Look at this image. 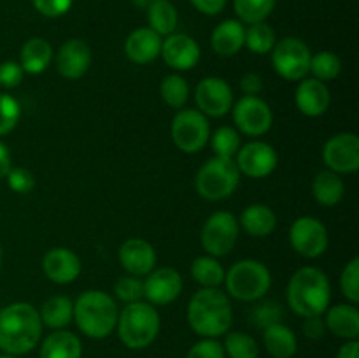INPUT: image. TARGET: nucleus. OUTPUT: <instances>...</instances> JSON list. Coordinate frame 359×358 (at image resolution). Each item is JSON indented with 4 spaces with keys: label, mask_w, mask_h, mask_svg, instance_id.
<instances>
[{
    "label": "nucleus",
    "mask_w": 359,
    "mask_h": 358,
    "mask_svg": "<svg viewBox=\"0 0 359 358\" xmlns=\"http://www.w3.org/2000/svg\"><path fill=\"white\" fill-rule=\"evenodd\" d=\"M144 283V297L153 305L172 304L182 291V277L172 267L151 270Z\"/></svg>",
    "instance_id": "obj_16"
},
{
    "label": "nucleus",
    "mask_w": 359,
    "mask_h": 358,
    "mask_svg": "<svg viewBox=\"0 0 359 358\" xmlns=\"http://www.w3.org/2000/svg\"><path fill=\"white\" fill-rule=\"evenodd\" d=\"M11 168H13V161H11L9 147L0 140V179L6 178Z\"/></svg>",
    "instance_id": "obj_50"
},
{
    "label": "nucleus",
    "mask_w": 359,
    "mask_h": 358,
    "mask_svg": "<svg viewBox=\"0 0 359 358\" xmlns=\"http://www.w3.org/2000/svg\"><path fill=\"white\" fill-rule=\"evenodd\" d=\"M0 269H2V248H0Z\"/></svg>",
    "instance_id": "obj_54"
},
{
    "label": "nucleus",
    "mask_w": 359,
    "mask_h": 358,
    "mask_svg": "<svg viewBox=\"0 0 359 358\" xmlns=\"http://www.w3.org/2000/svg\"><path fill=\"white\" fill-rule=\"evenodd\" d=\"M340 290L344 297L356 305L359 302V258H353L342 270L340 276Z\"/></svg>",
    "instance_id": "obj_41"
},
{
    "label": "nucleus",
    "mask_w": 359,
    "mask_h": 358,
    "mask_svg": "<svg viewBox=\"0 0 359 358\" xmlns=\"http://www.w3.org/2000/svg\"><path fill=\"white\" fill-rule=\"evenodd\" d=\"M238 234H241V225L237 218L228 211H217L203 223L200 242L210 256L217 258L228 255L235 248Z\"/></svg>",
    "instance_id": "obj_9"
},
{
    "label": "nucleus",
    "mask_w": 359,
    "mask_h": 358,
    "mask_svg": "<svg viewBox=\"0 0 359 358\" xmlns=\"http://www.w3.org/2000/svg\"><path fill=\"white\" fill-rule=\"evenodd\" d=\"M41 358H81L83 343L69 330H55L41 344Z\"/></svg>",
    "instance_id": "obj_25"
},
{
    "label": "nucleus",
    "mask_w": 359,
    "mask_h": 358,
    "mask_svg": "<svg viewBox=\"0 0 359 358\" xmlns=\"http://www.w3.org/2000/svg\"><path fill=\"white\" fill-rule=\"evenodd\" d=\"M304 336L311 340H321L326 333V325L325 319L321 316H311V318H305L304 326Z\"/></svg>",
    "instance_id": "obj_47"
},
{
    "label": "nucleus",
    "mask_w": 359,
    "mask_h": 358,
    "mask_svg": "<svg viewBox=\"0 0 359 358\" xmlns=\"http://www.w3.org/2000/svg\"><path fill=\"white\" fill-rule=\"evenodd\" d=\"M195 102L202 114L219 118L233 107V91L221 77H205L196 84Z\"/></svg>",
    "instance_id": "obj_14"
},
{
    "label": "nucleus",
    "mask_w": 359,
    "mask_h": 358,
    "mask_svg": "<svg viewBox=\"0 0 359 358\" xmlns=\"http://www.w3.org/2000/svg\"><path fill=\"white\" fill-rule=\"evenodd\" d=\"M344 192H346V186H344L342 178L332 171L319 172L312 181L314 199L325 207L337 206L344 199Z\"/></svg>",
    "instance_id": "obj_30"
},
{
    "label": "nucleus",
    "mask_w": 359,
    "mask_h": 358,
    "mask_svg": "<svg viewBox=\"0 0 359 358\" xmlns=\"http://www.w3.org/2000/svg\"><path fill=\"white\" fill-rule=\"evenodd\" d=\"M53 60V46L46 39H28L20 53V65L23 72L42 74Z\"/></svg>",
    "instance_id": "obj_27"
},
{
    "label": "nucleus",
    "mask_w": 359,
    "mask_h": 358,
    "mask_svg": "<svg viewBox=\"0 0 359 358\" xmlns=\"http://www.w3.org/2000/svg\"><path fill=\"white\" fill-rule=\"evenodd\" d=\"M42 321L28 302H14L0 309V351L13 357L27 354L39 344Z\"/></svg>",
    "instance_id": "obj_1"
},
{
    "label": "nucleus",
    "mask_w": 359,
    "mask_h": 358,
    "mask_svg": "<svg viewBox=\"0 0 359 358\" xmlns=\"http://www.w3.org/2000/svg\"><path fill=\"white\" fill-rule=\"evenodd\" d=\"M20 116L21 107L16 98L7 93H0V137L16 128Z\"/></svg>",
    "instance_id": "obj_40"
},
{
    "label": "nucleus",
    "mask_w": 359,
    "mask_h": 358,
    "mask_svg": "<svg viewBox=\"0 0 359 358\" xmlns=\"http://www.w3.org/2000/svg\"><path fill=\"white\" fill-rule=\"evenodd\" d=\"M114 293L119 300L132 304L144 298V283L137 276L119 277L114 284Z\"/></svg>",
    "instance_id": "obj_42"
},
{
    "label": "nucleus",
    "mask_w": 359,
    "mask_h": 358,
    "mask_svg": "<svg viewBox=\"0 0 359 358\" xmlns=\"http://www.w3.org/2000/svg\"><path fill=\"white\" fill-rule=\"evenodd\" d=\"M235 126L249 137H259L272 126L273 114L270 105L259 97H242L233 107Z\"/></svg>",
    "instance_id": "obj_13"
},
{
    "label": "nucleus",
    "mask_w": 359,
    "mask_h": 358,
    "mask_svg": "<svg viewBox=\"0 0 359 358\" xmlns=\"http://www.w3.org/2000/svg\"><path fill=\"white\" fill-rule=\"evenodd\" d=\"M0 358H18V357H13V354H6V353H2V354H0Z\"/></svg>",
    "instance_id": "obj_53"
},
{
    "label": "nucleus",
    "mask_w": 359,
    "mask_h": 358,
    "mask_svg": "<svg viewBox=\"0 0 359 358\" xmlns=\"http://www.w3.org/2000/svg\"><path fill=\"white\" fill-rule=\"evenodd\" d=\"M161 319L156 307L149 302H132L125 305L118 316V330L119 340L130 350H144L160 333Z\"/></svg>",
    "instance_id": "obj_5"
},
{
    "label": "nucleus",
    "mask_w": 359,
    "mask_h": 358,
    "mask_svg": "<svg viewBox=\"0 0 359 358\" xmlns=\"http://www.w3.org/2000/svg\"><path fill=\"white\" fill-rule=\"evenodd\" d=\"M238 225L252 237H266L276 230L277 216L265 204H252L242 211Z\"/></svg>",
    "instance_id": "obj_26"
},
{
    "label": "nucleus",
    "mask_w": 359,
    "mask_h": 358,
    "mask_svg": "<svg viewBox=\"0 0 359 358\" xmlns=\"http://www.w3.org/2000/svg\"><path fill=\"white\" fill-rule=\"evenodd\" d=\"M235 157H237L235 164H237L241 174H245L252 179H262L270 175L276 171L277 161H279L273 146H270L269 142H263V140L248 142L237 151Z\"/></svg>",
    "instance_id": "obj_15"
},
{
    "label": "nucleus",
    "mask_w": 359,
    "mask_h": 358,
    "mask_svg": "<svg viewBox=\"0 0 359 358\" xmlns=\"http://www.w3.org/2000/svg\"><path fill=\"white\" fill-rule=\"evenodd\" d=\"M263 344L273 358H291L298 350L297 336L283 323H276L263 330Z\"/></svg>",
    "instance_id": "obj_28"
},
{
    "label": "nucleus",
    "mask_w": 359,
    "mask_h": 358,
    "mask_svg": "<svg viewBox=\"0 0 359 358\" xmlns=\"http://www.w3.org/2000/svg\"><path fill=\"white\" fill-rule=\"evenodd\" d=\"M326 330L346 340H358L359 311L354 304H339L328 307L325 312Z\"/></svg>",
    "instance_id": "obj_23"
},
{
    "label": "nucleus",
    "mask_w": 359,
    "mask_h": 358,
    "mask_svg": "<svg viewBox=\"0 0 359 358\" xmlns=\"http://www.w3.org/2000/svg\"><path fill=\"white\" fill-rule=\"evenodd\" d=\"M149 28L158 35H170L177 28V9L168 0H154L147 7Z\"/></svg>",
    "instance_id": "obj_31"
},
{
    "label": "nucleus",
    "mask_w": 359,
    "mask_h": 358,
    "mask_svg": "<svg viewBox=\"0 0 359 358\" xmlns=\"http://www.w3.org/2000/svg\"><path fill=\"white\" fill-rule=\"evenodd\" d=\"M210 139V146L216 157L223 158H233L237 151L241 150V135L231 126H221L212 133Z\"/></svg>",
    "instance_id": "obj_38"
},
{
    "label": "nucleus",
    "mask_w": 359,
    "mask_h": 358,
    "mask_svg": "<svg viewBox=\"0 0 359 358\" xmlns=\"http://www.w3.org/2000/svg\"><path fill=\"white\" fill-rule=\"evenodd\" d=\"M272 65L280 77L287 81H302L311 67V49L297 37H286L276 42L272 51Z\"/></svg>",
    "instance_id": "obj_10"
},
{
    "label": "nucleus",
    "mask_w": 359,
    "mask_h": 358,
    "mask_svg": "<svg viewBox=\"0 0 359 358\" xmlns=\"http://www.w3.org/2000/svg\"><path fill=\"white\" fill-rule=\"evenodd\" d=\"M34 7L46 18H60L72 7L74 0H32Z\"/></svg>",
    "instance_id": "obj_46"
},
{
    "label": "nucleus",
    "mask_w": 359,
    "mask_h": 358,
    "mask_svg": "<svg viewBox=\"0 0 359 358\" xmlns=\"http://www.w3.org/2000/svg\"><path fill=\"white\" fill-rule=\"evenodd\" d=\"M309 72H312V76L319 81H332L335 77H339V74L342 72V62H340L339 56L332 51H321L318 55L311 56V67H309Z\"/></svg>",
    "instance_id": "obj_37"
},
{
    "label": "nucleus",
    "mask_w": 359,
    "mask_h": 358,
    "mask_svg": "<svg viewBox=\"0 0 359 358\" xmlns=\"http://www.w3.org/2000/svg\"><path fill=\"white\" fill-rule=\"evenodd\" d=\"M332 288L326 274L318 267H302L287 284V302L302 318L323 316L330 307Z\"/></svg>",
    "instance_id": "obj_3"
},
{
    "label": "nucleus",
    "mask_w": 359,
    "mask_h": 358,
    "mask_svg": "<svg viewBox=\"0 0 359 358\" xmlns=\"http://www.w3.org/2000/svg\"><path fill=\"white\" fill-rule=\"evenodd\" d=\"M6 178L9 183V188L16 193H28L35 186V178L32 175V172L23 167H13Z\"/></svg>",
    "instance_id": "obj_44"
},
{
    "label": "nucleus",
    "mask_w": 359,
    "mask_h": 358,
    "mask_svg": "<svg viewBox=\"0 0 359 358\" xmlns=\"http://www.w3.org/2000/svg\"><path fill=\"white\" fill-rule=\"evenodd\" d=\"M224 269L214 256H198L191 263V277L203 288H219L224 283Z\"/></svg>",
    "instance_id": "obj_32"
},
{
    "label": "nucleus",
    "mask_w": 359,
    "mask_h": 358,
    "mask_svg": "<svg viewBox=\"0 0 359 358\" xmlns=\"http://www.w3.org/2000/svg\"><path fill=\"white\" fill-rule=\"evenodd\" d=\"M39 316H41L42 326L63 330L74 319V302L65 295H55L42 304Z\"/></svg>",
    "instance_id": "obj_29"
},
{
    "label": "nucleus",
    "mask_w": 359,
    "mask_h": 358,
    "mask_svg": "<svg viewBox=\"0 0 359 358\" xmlns=\"http://www.w3.org/2000/svg\"><path fill=\"white\" fill-rule=\"evenodd\" d=\"M241 88L244 91L245 97H258L263 90V79L262 76L255 72H248L242 76L241 79Z\"/></svg>",
    "instance_id": "obj_48"
},
{
    "label": "nucleus",
    "mask_w": 359,
    "mask_h": 358,
    "mask_svg": "<svg viewBox=\"0 0 359 358\" xmlns=\"http://www.w3.org/2000/svg\"><path fill=\"white\" fill-rule=\"evenodd\" d=\"M323 160L335 174L356 172L359 168V137L351 132L333 135L323 147Z\"/></svg>",
    "instance_id": "obj_12"
},
{
    "label": "nucleus",
    "mask_w": 359,
    "mask_h": 358,
    "mask_svg": "<svg viewBox=\"0 0 359 358\" xmlns=\"http://www.w3.org/2000/svg\"><path fill=\"white\" fill-rule=\"evenodd\" d=\"M170 135L182 153H198L209 142V121L198 109H181L172 119Z\"/></svg>",
    "instance_id": "obj_8"
},
{
    "label": "nucleus",
    "mask_w": 359,
    "mask_h": 358,
    "mask_svg": "<svg viewBox=\"0 0 359 358\" xmlns=\"http://www.w3.org/2000/svg\"><path fill=\"white\" fill-rule=\"evenodd\" d=\"M91 65V49L83 39H70L56 53V69L67 79H79Z\"/></svg>",
    "instance_id": "obj_18"
},
{
    "label": "nucleus",
    "mask_w": 359,
    "mask_h": 358,
    "mask_svg": "<svg viewBox=\"0 0 359 358\" xmlns=\"http://www.w3.org/2000/svg\"><path fill=\"white\" fill-rule=\"evenodd\" d=\"M226 339H224V354L228 358H258L259 357V346L255 340V337H251L245 332H228L224 333Z\"/></svg>",
    "instance_id": "obj_35"
},
{
    "label": "nucleus",
    "mask_w": 359,
    "mask_h": 358,
    "mask_svg": "<svg viewBox=\"0 0 359 358\" xmlns=\"http://www.w3.org/2000/svg\"><path fill=\"white\" fill-rule=\"evenodd\" d=\"M294 102H297V107L300 109L302 114L316 118V116H321L328 111L332 95H330L328 86L323 81L309 77V79H302L298 84Z\"/></svg>",
    "instance_id": "obj_21"
},
{
    "label": "nucleus",
    "mask_w": 359,
    "mask_h": 358,
    "mask_svg": "<svg viewBox=\"0 0 359 358\" xmlns=\"http://www.w3.org/2000/svg\"><path fill=\"white\" fill-rule=\"evenodd\" d=\"M188 323L195 333L205 339H217L230 332L233 309L230 297L219 288H202L188 304Z\"/></svg>",
    "instance_id": "obj_2"
},
{
    "label": "nucleus",
    "mask_w": 359,
    "mask_h": 358,
    "mask_svg": "<svg viewBox=\"0 0 359 358\" xmlns=\"http://www.w3.org/2000/svg\"><path fill=\"white\" fill-rule=\"evenodd\" d=\"M161 42H163L161 41V35L151 30L149 27L137 28V30H133L128 35V39L125 42L126 56L133 63H139V65L149 63L160 56Z\"/></svg>",
    "instance_id": "obj_22"
},
{
    "label": "nucleus",
    "mask_w": 359,
    "mask_h": 358,
    "mask_svg": "<svg viewBox=\"0 0 359 358\" xmlns=\"http://www.w3.org/2000/svg\"><path fill=\"white\" fill-rule=\"evenodd\" d=\"M244 46H248L256 55H266L276 46V30L265 21L249 25V28L245 30Z\"/></svg>",
    "instance_id": "obj_33"
},
{
    "label": "nucleus",
    "mask_w": 359,
    "mask_h": 358,
    "mask_svg": "<svg viewBox=\"0 0 359 358\" xmlns=\"http://www.w3.org/2000/svg\"><path fill=\"white\" fill-rule=\"evenodd\" d=\"M161 56L170 69L177 72L193 69L200 62V46L186 34H170L161 42Z\"/></svg>",
    "instance_id": "obj_17"
},
{
    "label": "nucleus",
    "mask_w": 359,
    "mask_h": 358,
    "mask_svg": "<svg viewBox=\"0 0 359 358\" xmlns=\"http://www.w3.org/2000/svg\"><path fill=\"white\" fill-rule=\"evenodd\" d=\"M283 307H280L277 302L273 300H262L259 304H256L251 311V321L256 329H263L266 326L276 325L280 323L283 319Z\"/></svg>",
    "instance_id": "obj_39"
},
{
    "label": "nucleus",
    "mask_w": 359,
    "mask_h": 358,
    "mask_svg": "<svg viewBox=\"0 0 359 358\" xmlns=\"http://www.w3.org/2000/svg\"><path fill=\"white\" fill-rule=\"evenodd\" d=\"M186 358H226V354H224V347L219 340L203 337L202 340L189 347Z\"/></svg>",
    "instance_id": "obj_43"
},
{
    "label": "nucleus",
    "mask_w": 359,
    "mask_h": 358,
    "mask_svg": "<svg viewBox=\"0 0 359 358\" xmlns=\"http://www.w3.org/2000/svg\"><path fill=\"white\" fill-rule=\"evenodd\" d=\"M290 242L298 255L318 258L328 249V230L318 218L302 216L291 225Z\"/></svg>",
    "instance_id": "obj_11"
},
{
    "label": "nucleus",
    "mask_w": 359,
    "mask_h": 358,
    "mask_svg": "<svg viewBox=\"0 0 359 358\" xmlns=\"http://www.w3.org/2000/svg\"><path fill=\"white\" fill-rule=\"evenodd\" d=\"M118 305L109 293L88 290L74 302V319L81 332L90 339H105L118 325Z\"/></svg>",
    "instance_id": "obj_4"
},
{
    "label": "nucleus",
    "mask_w": 359,
    "mask_h": 358,
    "mask_svg": "<svg viewBox=\"0 0 359 358\" xmlns=\"http://www.w3.org/2000/svg\"><path fill=\"white\" fill-rule=\"evenodd\" d=\"M245 28L242 21L226 20L217 25L210 37V46L219 56H233L244 48Z\"/></svg>",
    "instance_id": "obj_24"
},
{
    "label": "nucleus",
    "mask_w": 359,
    "mask_h": 358,
    "mask_svg": "<svg viewBox=\"0 0 359 358\" xmlns=\"http://www.w3.org/2000/svg\"><path fill=\"white\" fill-rule=\"evenodd\" d=\"M153 2L154 0H133V4H135L137 7H140V9H147Z\"/></svg>",
    "instance_id": "obj_52"
},
{
    "label": "nucleus",
    "mask_w": 359,
    "mask_h": 358,
    "mask_svg": "<svg viewBox=\"0 0 359 358\" xmlns=\"http://www.w3.org/2000/svg\"><path fill=\"white\" fill-rule=\"evenodd\" d=\"M337 358H359V343L358 340H346L340 346Z\"/></svg>",
    "instance_id": "obj_51"
},
{
    "label": "nucleus",
    "mask_w": 359,
    "mask_h": 358,
    "mask_svg": "<svg viewBox=\"0 0 359 358\" xmlns=\"http://www.w3.org/2000/svg\"><path fill=\"white\" fill-rule=\"evenodd\" d=\"M224 284L230 297L242 302H256L272 286V276L265 263L258 260H241L224 274Z\"/></svg>",
    "instance_id": "obj_6"
},
{
    "label": "nucleus",
    "mask_w": 359,
    "mask_h": 358,
    "mask_svg": "<svg viewBox=\"0 0 359 358\" xmlns=\"http://www.w3.org/2000/svg\"><path fill=\"white\" fill-rule=\"evenodd\" d=\"M241 183V171L233 158L214 157L196 174V192L210 202L228 199Z\"/></svg>",
    "instance_id": "obj_7"
},
{
    "label": "nucleus",
    "mask_w": 359,
    "mask_h": 358,
    "mask_svg": "<svg viewBox=\"0 0 359 358\" xmlns=\"http://www.w3.org/2000/svg\"><path fill=\"white\" fill-rule=\"evenodd\" d=\"M23 74L20 62H13V60L2 62L0 63V86L7 88V90L20 86L23 81Z\"/></svg>",
    "instance_id": "obj_45"
},
{
    "label": "nucleus",
    "mask_w": 359,
    "mask_h": 358,
    "mask_svg": "<svg viewBox=\"0 0 359 358\" xmlns=\"http://www.w3.org/2000/svg\"><path fill=\"white\" fill-rule=\"evenodd\" d=\"M160 93L168 107L182 109L189 98V84L179 74H170L161 81Z\"/></svg>",
    "instance_id": "obj_34"
},
{
    "label": "nucleus",
    "mask_w": 359,
    "mask_h": 358,
    "mask_svg": "<svg viewBox=\"0 0 359 358\" xmlns=\"http://www.w3.org/2000/svg\"><path fill=\"white\" fill-rule=\"evenodd\" d=\"M119 262L130 276H147L156 265V251L144 239H128L119 248Z\"/></svg>",
    "instance_id": "obj_19"
},
{
    "label": "nucleus",
    "mask_w": 359,
    "mask_h": 358,
    "mask_svg": "<svg viewBox=\"0 0 359 358\" xmlns=\"http://www.w3.org/2000/svg\"><path fill=\"white\" fill-rule=\"evenodd\" d=\"M193 6L203 14H209V16H216L226 6V0H191Z\"/></svg>",
    "instance_id": "obj_49"
},
{
    "label": "nucleus",
    "mask_w": 359,
    "mask_h": 358,
    "mask_svg": "<svg viewBox=\"0 0 359 358\" xmlns=\"http://www.w3.org/2000/svg\"><path fill=\"white\" fill-rule=\"evenodd\" d=\"M42 270H44L46 277L53 283L69 284L79 276L81 260L69 248L49 249L42 258Z\"/></svg>",
    "instance_id": "obj_20"
},
{
    "label": "nucleus",
    "mask_w": 359,
    "mask_h": 358,
    "mask_svg": "<svg viewBox=\"0 0 359 358\" xmlns=\"http://www.w3.org/2000/svg\"><path fill=\"white\" fill-rule=\"evenodd\" d=\"M235 13L244 23H259L270 16L276 7V0H235Z\"/></svg>",
    "instance_id": "obj_36"
}]
</instances>
